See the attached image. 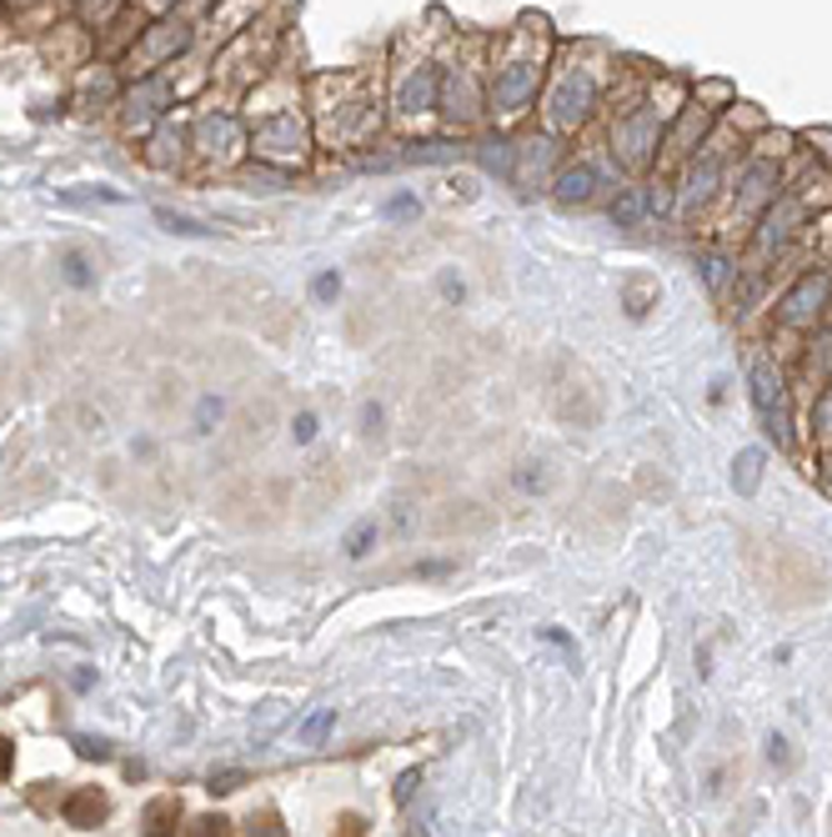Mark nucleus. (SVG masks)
Segmentation results:
<instances>
[{
	"instance_id": "obj_10",
	"label": "nucleus",
	"mask_w": 832,
	"mask_h": 837,
	"mask_svg": "<svg viewBox=\"0 0 832 837\" xmlns=\"http://www.w3.org/2000/svg\"><path fill=\"white\" fill-rule=\"evenodd\" d=\"M642 211H647V196H642V191H621L617 201H611V221H617V226H637Z\"/></svg>"
},
{
	"instance_id": "obj_7",
	"label": "nucleus",
	"mask_w": 832,
	"mask_h": 837,
	"mask_svg": "<svg viewBox=\"0 0 832 837\" xmlns=\"http://www.w3.org/2000/svg\"><path fill=\"white\" fill-rule=\"evenodd\" d=\"M291 141L306 146V141H301V121H296V116H281V121H271V126H261V131H256L261 156H291Z\"/></svg>"
},
{
	"instance_id": "obj_20",
	"label": "nucleus",
	"mask_w": 832,
	"mask_h": 837,
	"mask_svg": "<svg viewBox=\"0 0 832 837\" xmlns=\"http://www.w3.org/2000/svg\"><path fill=\"white\" fill-rule=\"evenodd\" d=\"M76 752L80 757H110V747L100 742V737H76Z\"/></svg>"
},
{
	"instance_id": "obj_15",
	"label": "nucleus",
	"mask_w": 832,
	"mask_h": 837,
	"mask_svg": "<svg viewBox=\"0 0 832 837\" xmlns=\"http://www.w3.org/2000/svg\"><path fill=\"white\" fill-rule=\"evenodd\" d=\"M331 722H336V707H321V712L311 717L306 727H301V737H306V742H321V737L331 732Z\"/></svg>"
},
{
	"instance_id": "obj_24",
	"label": "nucleus",
	"mask_w": 832,
	"mask_h": 837,
	"mask_svg": "<svg viewBox=\"0 0 832 837\" xmlns=\"http://www.w3.org/2000/svg\"><path fill=\"white\" fill-rule=\"evenodd\" d=\"M807 141H812V146H822V156L832 161V136H828V131H807Z\"/></svg>"
},
{
	"instance_id": "obj_5",
	"label": "nucleus",
	"mask_w": 832,
	"mask_h": 837,
	"mask_svg": "<svg viewBox=\"0 0 832 837\" xmlns=\"http://www.w3.org/2000/svg\"><path fill=\"white\" fill-rule=\"evenodd\" d=\"M752 406H757L762 426H767L777 442H787V392H782V376L772 366L752 372Z\"/></svg>"
},
{
	"instance_id": "obj_11",
	"label": "nucleus",
	"mask_w": 832,
	"mask_h": 837,
	"mask_svg": "<svg viewBox=\"0 0 832 837\" xmlns=\"http://www.w3.org/2000/svg\"><path fill=\"white\" fill-rule=\"evenodd\" d=\"M376 536H381V526H376V522L351 526V532H346V557H351V562H361V557H366L371 546H376Z\"/></svg>"
},
{
	"instance_id": "obj_25",
	"label": "nucleus",
	"mask_w": 832,
	"mask_h": 837,
	"mask_svg": "<svg viewBox=\"0 0 832 837\" xmlns=\"http://www.w3.org/2000/svg\"><path fill=\"white\" fill-rule=\"evenodd\" d=\"M160 6H166V0H160Z\"/></svg>"
},
{
	"instance_id": "obj_22",
	"label": "nucleus",
	"mask_w": 832,
	"mask_h": 837,
	"mask_svg": "<svg viewBox=\"0 0 832 837\" xmlns=\"http://www.w3.org/2000/svg\"><path fill=\"white\" fill-rule=\"evenodd\" d=\"M697 96H712V101H732V86H722V81H707V86H697Z\"/></svg>"
},
{
	"instance_id": "obj_6",
	"label": "nucleus",
	"mask_w": 832,
	"mask_h": 837,
	"mask_svg": "<svg viewBox=\"0 0 832 837\" xmlns=\"http://www.w3.org/2000/svg\"><path fill=\"white\" fill-rule=\"evenodd\" d=\"M551 191H557V201H567V206H587L591 196H597V171H591L587 161L567 166V171L557 176V186H551Z\"/></svg>"
},
{
	"instance_id": "obj_4",
	"label": "nucleus",
	"mask_w": 832,
	"mask_h": 837,
	"mask_svg": "<svg viewBox=\"0 0 832 837\" xmlns=\"http://www.w3.org/2000/svg\"><path fill=\"white\" fill-rule=\"evenodd\" d=\"M828 296H832V282H828V276H802V282L792 286L787 296H782L777 322H782V326H797V332H807V326L822 322V312H828Z\"/></svg>"
},
{
	"instance_id": "obj_18",
	"label": "nucleus",
	"mask_w": 832,
	"mask_h": 837,
	"mask_svg": "<svg viewBox=\"0 0 832 837\" xmlns=\"http://www.w3.org/2000/svg\"><path fill=\"white\" fill-rule=\"evenodd\" d=\"M241 782H246V772H216L211 777V792H236Z\"/></svg>"
},
{
	"instance_id": "obj_19",
	"label": "nucleus",
	"mask_w": 832,
	"mask_h": 837,
	"mask_svg": "<svg viewBox=\"0 0 832 837\" xmlns=\"http://www.w3.org/2000/svg\"><path fill=\"white\" fill-rule=\"evenodd\" d=\"M361 422H366V436H376L381 422H386V412H381L376 402H366V406H361Z\"/></svg>"
},
{
	"instance_id": "obj_16",
	"label": "nucleus",
	"mask_w": 832,
	"mask_h": 837,
	"mask_svg": "<svg viewBox=\"0 0 832 837\" xmlns=\"http://www.w3.org/2000/svg\"><path fill=\"white\" fill-rule=\"evenodd\" d=\"M311 436H316V412H301L296 422H291V442H296V446H306Z\"/></svg>"
},
{
	"instance_id": "obj_21",
	"label": "nucleus",
	"mask_w": 832,
	"mask_h": 837,
	"mask_svg": "<svg viewBox=\"0 0 832 837\" xmlns=\"http://www.w3.org/2000/svg\"><path fill=\"white\" fill-rule=\"evenodd\" d=\"M441 296H447V302H467V286H461L457 276H441Z\"/></svg>"
},
{
	"instance_id": "obj_2",
	"label": "nucleus",
	"mask_w": 832,
	"mask_h": 837,
	"mask_svg": "<svg viewBox=\"0 0 832 837\" xmlns=\"http://www.w3.org/2000/svg\"><path fill=\"white\" fill-rule=\"evenodd\" d=\"M597 101H601L597 71H591L587 61H577V56H571V61H561L557 81H551V91H547V121H551V131H577V126L597 111Z\"/></svg>"
},
{
	"instance_id": "obj_12",
	"label": "nucleus",
	"mask_w": 832,
	"mask_h": 837,
	"mask_svg": "<svg viewBox=\"0 0 832 837\" xmlns=\"http://www.w3.org/2000/svg\"><path fill=\"white\" fill-rule=\"evenodd\" d=\"M156 221L166 226L170 236H211V232H206V226H200V221H190V216H176V211H166V206H156Z\"/></svg>"
},
{
	"instance_id": "obj_14",
	"label": "nucleus",
	"mask_w": 832,
	"mask_h": 837,
	"mask_svg": "<svg viewBox=\"0 0 832 837\" xmlns=\"http://www.w3.org/2000/svg\"><path fill=\"white\" fill-rule=\"evenodd\" d=\"M737 466H742V472H732V482H737L742 492H752V486H757V476H762V452H742Z\"/></svg>"
},
{
	"instance_id": "obj_9",
	"label": "nucleus",
	"mask_w": 832,
	"mask_h": 837,
	"mask_svg": "<svg viewBox=\"0 0 832 837\" xmlns=\"http://www.w3.org/2000/svg\"><path fill=\"white\" fill-rule=\"evenodd\" d=\"M60 276H66V286L86 292V286L96 282V272H90V256L86 252H66V256H60Z\"/></svg>"
},
{
	"instance_id": "obj_3",
	"label": "nucleus",
	"mask_w": 832,
	"mask_h": 837,
	"mask_svg": "<svg viewBox=\"0 0 832 837\" xmlns=\"http://www.w3.org/2000/svg\"><path fill=\"white\" fill-rule=\"evenodd\" d=\"M667 136V116H657V106H632L627 116H617L611 126V156H621L627 166H647L657 156V141Z\"/></svg>"
},
{
	"instance_id": "obj_8",
	"label": "nucleus",
	"mask_w": 832,
	"mask_h": 837,
	"mask_svg": "<svg viewBox=\"0 0 832 837\" xmlns=\"http://www.w3.org/2000/svg\"><path fill=\"white\" fill-rule=\"evenodd\" d=\"M100 817H106V797H100V792L70 797V807H66V823H70V827H96Z\"/></svg>"
},
{
	"instance_id": "obj_23",
	"label": "nucleus",
	"mask_w": 832,
	"mask_h": 837,
	"mask_svg": "<svg viewBox=\"0 0 832 837\" xmlns=\"http://www.w3.org/2000/svg\"><path fill=\"white\" fill-rule=\"evenodd\" d=\"M417 211V196H397V201H386V216H411Z\"/></svg>"
},
{
	"instance_id": "obj_13",
	"label": "nucleus",
	"mask_w": 832,
	"mask_h": 837,
	"mask_svg": "<svg viewBox=\"0 0 832 837\" xmlns=\"http://www.w3.org/2000/svg\"><path fill=\"white\" fill-rule=\"evenodd\" d=\"M221 416H226V402H221V396H200V406H196V432H200V436L216 432Z\"/></svg>"
},
{
	"instance_id": "obj_17",
	"label": "nucleus",
	"mask_w": 832,
	"mask_h": 837,
	"mask_svg": "<svg viewBox=\"0 0 832 837\" xmlns=\"http://www.w3.org/2000/svg\"><path fill=\"white\" fill-rule=\"evenodd\" d=\"M311 292H316V302H331V296L341 292V276H336V272H321V276H316V286H311Z\"/></svg>"
},
{
	"instance_id": "obj_1",
	"label": "nucleus",
	"mask_w": 832,
	"mask_h": 837,
	"mask_svg": "<svg viewBox=\"0 0 832 837\" xmlns=\"http://www.w3.org/2000/svg\"><path fill=\"white\" fill-rule=\"evenodd\" d=\"M547 56H551V36L547 21H521L517 31H507L491 51V76H487V111L497 121L531 111L541 91V76H547Z\"/></svg>"
}]
</instances>
